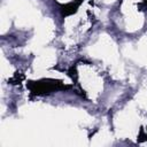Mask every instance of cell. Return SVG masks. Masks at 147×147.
I'll return each instance as SVG.
<instances>
[]
</instances>
